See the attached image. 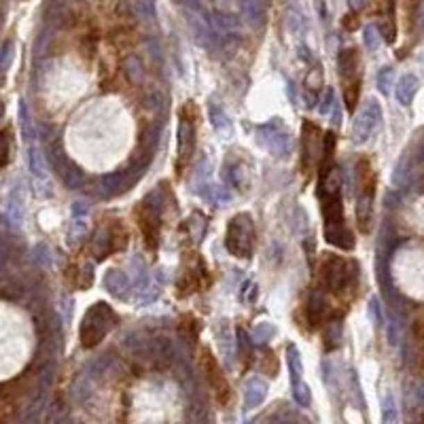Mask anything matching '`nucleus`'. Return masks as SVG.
I'll list each match as a JSON object with an SVG mask.
<instances>
[{
    "label": "nucleus",
    "mask_w": 424,
    "mask_h": 424,
    "mask_svg": "<svg viewBox=\"0 0 424 424\" xmlns=\"http://www.w3.org/2000/svg\"><path fill=\"white\" fill-rule=\"evenodd\" d=\"M333 106H335V102H333V92L329 90L327 96H325V102L320 104V113H323V115H329Z\"/></svg>",
    "instance_id": "obj_29"
},
{
    "label": "nucleus",
    "mask_w": 424,
    "mask_h": 424,
    "mask_svg": "<svg viewBox=\"0 0 424 424\" xmlns=\"http://www.w3.org/2000/svg\"><path fill=\"white\" fill-rule=\"evenodd\" d=\"M104 286L108 293H113L115 297H125V291L127 286H130V282H127V276L119 270H111L104 278Z\"/></svg>",
    "instance_id": "obj_15"
},
{
    "label": "nucleus",
    "mask_w": 424,
    "mask_h": 424,
    "mask_svg": "<svg viewBox=\"0 0 424 424\" xmlns=\"http://www.w3.org/2000/svg\"><path fill=\"white\" fill-rule=\"evenodd\" d=\"M268 130H270V134H268V136H261V142H263L272 153H276L278 157L286 155V153L291 151V136L284 134V132H276L272 125H268Z\"/></svg>",
    "instance_id": "obj_12"
},
{
    "label": "nucleus",
    "mask_w": 424,
    "mask_h": 424,
    "mask_svg": "<svg viewBox=\"0 0 424 424\" xmlns=\"http://www.w3.org/2000/svg\"><path fill=\"white\" fill-rule=\"evenodd\" d=\"M125 72L130 74V79H132V81L140 79V64H138L134 58H130V60L125 62Z\"/></svg>",
    "instance_id": "obj_24"
},
{
    "label": "nucleus",
    "mask_w": 424,
    "mask_h": 424,
    "mask_svg": "<svg viewBox=\"0 0 424 424\" xmlns=\"http://www.w3.org/2000/svg\"><path fill=\"white\" fill-rule=\"evenodd\" d=\"M323 153H325V136L320 134V130L306 121L304 123V149H302V168L304 174L308 177L312 172V168L323 161Z\"/></svg>",
    "instance_id": "obj_8"
},
{
    "label": "nucleus",
    "mask_w": 424,
    "mask_h": 424,
    "mask_svg": "<svg viewBox=\"0 0 424 424\" xmlns=\"http://www.w3.org/2000/svg\"><path fill=\"white\" fill-rule=\"evenodd\" d=\"M380 119H382L380 104H377L375 100H371V102L357 115V119H354V140H357V142H365V140L373 134V130L377 127Z\"/></svg>",
    "instance_id": "obj_11"
},
{
    "label": "nucleus",
    "mask_w": 424,
    "mask_h": 424,
    "mask_svg": "<svg viewBox=\"0 0 424 424\" xmlns=\"http://www.w3.org/2000/svg\"><path fill=\"white\" fill-rule=\"evenodd\" d=\"M136 219H138V227L145 236L147 246L151 250H155L157 242H159V208L145 199V202H140V206L136 210Z\"/></svg>",
    "instance_id": "obj_10"
},
{
    "label": "nucleus",
    "mask_w": 424,
    "mask_h": 424,
    "mask_svg": "<svg viewBox=\"0 0 424 424\" xmlns=\"http://www.w3.org/2000/svg\"><path fill=\"white\" fill-rule=\"evenodd\" d=\"M308 318L312 325H320L323 318H325V302H323V297L318 293H314L310 297V304H308Z\"/></svg>",
    "instance_id": "obj_18"
},
{
    "label": "nucleus",
    "mask_w": 424,
    "mask_h": 424,
    "mask_svg": "<svg viewBox=\"0 0 424 424\" xmlns=\"http://www.w3.org/2000/svg\"><path fill=\"white\" fill-rule=\"evenodd\" d=\"M202 367H204V373H206V377H208V382H210L212 391H215L219 403H221V405H227L229 399H231L229 384H227V380H225V375H223V371H221L217 359L212 357V352H210L208 348L202 350Z\"/></svg>",
    "instance_id": "obj_9"
},
{
    "label": "nucleus",
    "mask_w": 424,
    "mask_h": 424,
    "mask_svg": "<svg viewBox=\"0 0 424 424\" xmlns=\"http://www.w3.org/2000/svg\"><path fill=\"white\" fill-rule=\"evenodd\" d=\"M382 38V32H380V28L375 26H369V28H365V45H367V49H371V51H377L380 49V40Z\"/></svg>",
    "instance_id": "obj_20"
},
{
    "label": "nucleus",
    "mask_w": 424,
    "mask_h": 424,
    "mask_svg": "<svg viewBox=\"0 0 424 424\" xmlns=\"http://www.w3.org/2000/svg\"><path fill=\"white\" fill-rule=\"evenodd\" d=\"M225 246L234 257H250L254 246V225L250 215H238L229 221Z\"/></svg>",
    "instance_id": "obj_6"
},
{
    "label": "nucleus",
    "mask_w": 424,
    "mask_h": 424,
    "mask_svg": "<svg viewBox=\"0 0 424 424\" xmlns=\"http://www.w3.org/2000/svg\"><path fill=\"white\" fill-rule=\"evenodd\" d=\"M195 104L187 102L181 108V123H179V159H177V172L179 177L185 172V165L189 163L193 149H195Z\"/></svg>",
    "instance_id": "obj_7"
},
{
    "label": "nucleus",
    "mask_w": 424,
    "mask_h": 424,
    "mask_svg": "<svg viewBox=\"0 0 424 424\" xmlns=\"http://www.w3.org/2000/svg\"><path fill=\"white\" fill-rule=\"evenodd\" d=\"M339 64V72H342L344 79V100L348 111L357 108V100H359V92H361V56L359 49H344L337 58Z\"/></svg>",
    "instance_id": "obj_5"
},
{
    "label": "nucleus",
    "mask_w": 424,
    "mask_h": 424,
    "mask_svg": "<svg viewBox=\"0 0 424 424\" xmlns=\"http://www.w3.org/2000/svg\"><path fill=\"white\" fill-rule=\"evenodd\" d=\"M11 159V130L5 127V159H3V165H7Z\"/></svg>",
    "instance_id": "obj_27"
},
{
    "label": "nucleus",
    "mask_w": 424,
    "mask_h": 424,
    "mask_svg": "<svg viewBox=\"0 0 424 424\" xmlns=\"http://www.w3.org/2000/svg\"><path fill=\"white\" fill-rule=\"evenodd\" d=\"M274 333V329L270 325H259L254 329V339H259V342H266V339Z\"/></svg>",
    "instance_id": "obj_26"
},
{
    "label": "nucleus",
    "mask_w": 424,
    "mask_h": 424,
    "mask_svg": "<svg viewBox=\"0 0 424 424\" xmlns=\"http://www.w3.org/2000/svg\"><path fill=\"white\" fill-rule=\"evenodd\" d=\"M266 395H268L266 382H261V380H257V377L250 380L248 384H246V391H244V403H246V407H257L259 403H263Z\"/></svg>",
    "instance_id": "obj_14"
},
{
    "label": "nucleus",
    "mask_w": 424,
    "mask_h": 424,
    "mask_svg": "<svg viewBox=\"0 0 424 424\" xmlns=\"http://www.w3.org/2000/svg\"><path fill=\"white\" fill-rule=\"evenodd\" d=\"M361 3H363V0H350V5H352V7H361Z\"/></svg>",
    "instance_id": "obj_31"
},
{
    "label": "nucleus",
    "mask_w": 424,
    "mask_h": 424,
    "mask_svg": "<svg viewBox=\"0 0 424 424\" xmlns=\"http://www.w3.org/2000/svg\"><path fill=\"white\" fill-rule=\"evenodd\" d=\"M418 7H420V0H405V15H407V19H409V26H411L414 19H416Z\"/></svg>",
    "instance_id": "obj_25"
},
{
    "label": "nucleus",
    "mask_w": 424,
    "mask_h": 424,
    "mask_svg": "<svg viewBox=\"0 0 424 424\" xmlns=\"http://www.w3.org/2000/svg\"><path fill=\"white\" fill-rule=\"evenodd\" d=\"M354 185H357V225L363 234L371 231L373 219V195H375V172L367 157L357 161L354 170Z\"/></svg>",
    "instance_id": "obj_2"
},
{
    "label": "nucleus",
    "mask_w": 424,
    "mask_h": 424,
    "mask_svg": "<svg viewBox=\"0 0 424 424\" xmlns=\"http://www.w3.org/2000/svg\"><path fill=\"white\" fill-rule=\"evenodd\" d=\"M418 88H420V81H418L414 74H403V76L399 79V83H397V90H395L397 100H399L403 106L411 104V100H414Z\"/></svg>",
    "instance_id": "obj_13"
},
{
    "label": "nucleus",
    "mask_w": 424,
    "mask_h": 424,
    "mask_svg": "<svg viewBox=\"0 0 424 424\" xmlns=\"http://www.w3.org/2000/svg\"><path fill=\"white\" fill-rule=\"evenodd\" d=\"M11 58H13L11 42H5V47H3V68H5V70H9V66H11Z\"/></svg>",
    "instance_id": "obj_28"
},
{
    "label": "nucleus",
    "mask_w": 424,
    "mask_h": 424,
    "mask_svg": "<svg viewBox=\"0 0 424 424\" xmlns=\"http://www.w3.org/2000/svg\"><path fill=\"white\" fill-rule=\"evenodd\" d=\"M30 165H32V172L36 174V177H45V172H47V165H45V159H42V153L38 151V149H32L30 151Z\"/></svg>",
    "instance_id": "obj_19"
},
{
    "label": "nucleus",
    "mask_w": 424,
    "mask_h": 424,
    "mask_svg": "<svg viewBox=\"0 0 424 424\" xmlns=\"http://www.w3.org/2000/svg\"><path fill=\"white\" fill-rule=\"evenodd\" d=\"M117 323H119L117 314L111 310V306H106L102 302L94 304L88 312H85L83 325H81V344H83V348H94L96 344H100Z\"/></svg>",
    "instance_id": "obj_3"
},
{
    "label": "nucleus",
    "mask_w": 424,
    "mask_h": 424,
    "mask_svg": "<svg viewBox=\"0 0 424 424\" xmlns=\"http://www.w3.org/2000/svg\"><path fill=\"white\" fill-rule=\"evenodd\" d=\"M306 85H308V88H312L314 92H318V88L323 85V72L318 68H312L310 74L306 76Z\"/></svg>",
    "instance_id": "obj_23"
},
{
    "label": "nucleus",
    "mask_w": 424,
    "mask_h": 424,
    "mask_svg": "<svg viewBox=\"0 0 424 424\" xmlns=\"http://www.w3.org/2000/svg\"><path fill=\"white\" fill-rule=\"evenodd\" d=\"M293 397L300 405H308L310 403V386L304 384V382H297V384H293Z\"/></svg>",
    "instance_id": "obj_21"
},
{
    "label": "nucleus",
    "mask_w": 424,
    "mask_h": 424,
    "mask_svg": "<svg viewBox=\"0 0 424 424\" xmlns=\"http://www.w3.org/2000/svg\"><path fill=\"white\" fill-rule=\"evenodd\" d=\"M208 115H210V121H212V125H215V130L221 134V136H231V123H229V119H227V115L217 106V104H210L208 106Z\"/></svg>",
    "instance_id": "obj_16"
},
{
    "label": "nucleus",
    "mask_w": 424,
    "mask_h": 424,
    "mask_svg": "<svg viewBox=\"0 0 424 424\" xmlns=\"http://www.w3.org/2000/svg\"><path fill=\"white\" fill-rule=\"evenodd\" d=\"M391 81H393V68H384L377 72V88L382 94H391Z\"/></svg>",
    "instance_id": "obj_22"
},
{
    "label": "nucleus",
    "mask_w": 424,
    "mask_h": 424,
    "mask_svg": "<svg viewBox=\"0 0 424 424\" xmlns=\"http://www.w3.org/2000/svg\"><path fill=\"white\" fill-rule=\"evenodd\" d=\"M323 284L333 295H344L350 286H354V280L359 276V266L348 259L339 257H327L323 263Z\"/></svg>",
    "instance_id": "obj_4"
},
{
    "label": "nucleus",
    "mask_w": 424,
    "mask_h": 424,
    "mask_svg": "<svg viewBox=\"0 0 424 424\" xmlns=\"http://www.w3.org/2000/svg\"><path fill=\"white\" fill-rule=\"evenodd\" d=\"M320 210L325 217V238L329 244L350 250L354 246L352 231L344 221V206H342V181H339V170L333 168L327 177H320Z\"/></svg>",
    "instance_id": "obj_1"
},
{
    "label": "nucleus",
    "mask_w": 424,
    "mask_h": 424,
    "mask_svg": "<svg viewBox=\"0 0 424 424\" xmlns=\"http://www.w3.org/2000/svg\"><path fill=\"white\" fill-rule=\"evenodd\" d=\"M344 26H346V30H357L359 28V19L350 13V15L344 17Z\"/></svg>",
    "instance_id": "obj_30"
},
{
    "label": "nucleus",
    "mask_w": 424,
    "mask_h": 424,
    "mask_svg": "<svg viewBox=\"0 0 424 424\" xmlns=\"http://www.w3.org/2000/svg\"><path fill=\"white\" fill-rule=\"evenodd\" d=\"M286 363H288V371H291V380L293 384H297V382H302V359H300V350H297V346H288L286 348Z\"/></svg>",
    "instance_id": "obj_17"
}]
</instances>
